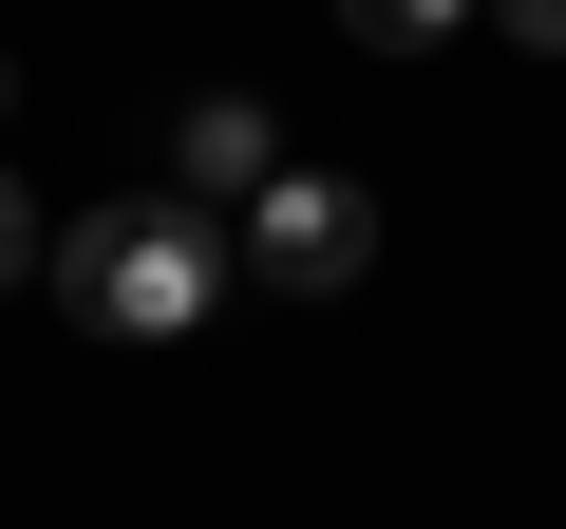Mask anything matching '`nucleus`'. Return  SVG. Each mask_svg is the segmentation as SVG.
Masks as SVG:
<instances>
[{"mask_svg": "<svg viewBox=\"0 0 566 529\" xmlns=\"http://www.w3.org/2000/svg\"><path fill=\"white\" fill-rule=\"evenodd\" d=\"M39 264H57V303H76L95 341H189V322L245 284V264H227V208H189V189H114V208H76Z\"/></svg>", "mask_w": 566, "mask_h": 529, "instance_id": "obj_1", "label": "nucleus"}, {"mask_svg": "<svg viewBox=\"0 0 566 529\" xmlns=\"http://www.w3.org/2000/svg\"><path fill=\"white\" fill-rule=\"evenodd\" d=\"M227 264H245L264 303H340L359 264H378V189L359 170H283L264 208H227Z\"/></svg>", "mask_w": 566, "mask_h": 529, "instance_id": "obj_2", "label": "nucleus"}, {"mask_svg": "<svg viewBox=\"0 0 566 529\" xmlns=\"http://www.w3.org/2000/svg\"><path fill=\"white\" fill-rule=\"evenodd\" d=\"M170 189H189V208H264V189H283V133H264V95H189V133H170Z\"/></svg>", "mask_w": 566, "mask_h": 529, "instance_id": "obj_3", "label": "nucleus"}, {"mask_svg": "<svg viewBox=\"0 0 566 529\" xmlns=\"http://www.w3.org/2000/svg\"><path fill=\"white\" fill-rule=\"evenodd\" d=\"M453 20H491V0H340V39H359V58H434Z\"/></svg>", "mask_w": 566, "mask_h": 529, "instance_id": "obj_4", "label": "nucleus"}, {"mask_svg": "<svg viewBox=\"0 0 566 529\" xmlns=\"http://www.w3.org/2000/svg\"><path fill=\"white\" fill-rule=\"evenodd\" d=\"M20 264H39V208H20V170H0V284H20Z\"/></svg>", "mask_w": 566, "mask_h": 529, "instance_id": "obj_5", "label": "nucleus"}, {"mask_svg": "<svg viewBox=\"0 0 566 529\" xmlns=\"http://www.w3.org/2000/svg\"><path fill=\"white\" fill-rule=\"evenodd\" d=\"M491 20H510V39H528V58H566V0H491Z\"/></svg>", "mask_w": 566, "mask_h": 529, "instance_id": "obj_6", "label": "nucleus"}, {"mask_svg": "<svg viewBox=\"0 0 566 529\" xmlns=\"http://www.w3.org/2000/svg\"><path fill=\"white\" fill-rule=\"evenodd\" d=\"M0 114H20V58H0Z\"/></svg>", "mask_w": 566, "mask_h": 529, "instance_id": "obj_7", "label": "nucleus"}]
</instances>
